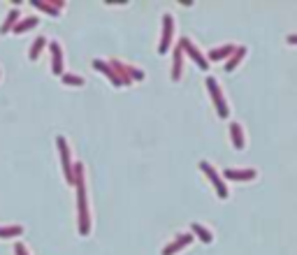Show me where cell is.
Instances as JSON below:
<instances>
[{"instance_id": "obj_5", "label": "cell", "mask_w": 297, "mask_h": 255, "mask_svg": "<svg viewBox=\"0 0 297 255\" xmlns=\"http://www.w3.org/2000/svg\"><path fill=\"white\" fill-rule=\"evenodd\" d=\"M179 49H181L183 53H186V56H188V58L191 60H195V65H198L200 70H209V63H207V58L205 56H202V53H200V49L195 44H193V40H188V38H181V42H179Z\"/></svg>"}, {"instance_id": "obj_19", "label": "cell", "mask_w": 297, "mask_h": 255, "mask_svg": "<svg viewBox=\"0 0 297 255\" xmlns=\"http://www.w3.org/2000/svg\"><path fill=\"white\" fill-rule=\"evenodd\" d=\"M191 230H193V234H195V237H198L200 241H205V244H212V241H213L212 232H209V230H207L205 225H200V223H193Z\"/></svg>"}, {"instance_id": "obj_3", "label": "cell", "mask_w": 297, "mask_h": 255, "mask_svg": "<svg viewBox=\"0 0 297 255\" xmlns=\"http://www.w3.org/2000/svg\"><path fill=\"white\" fill-rule=\"evenodd\" d=\"M200 172H205V176L209 181H212V186L216 188V195L221 197V200H228V188H225V183H223V179H221V174L216 172V170H213L212 165H209V163H205V160H202V163H200Z\"/></svg>"}, {"instance_id": "obj_23", "label": "cell", "mask_w": 297, "mask_h": 255, "mask_svg": "<svg viewBox=\"0 0 297 255\" xmlns=\"http://www.w3.org/2000/svg\"><path fill=\"white\" fill-rule=\"evenodd\" d=\"M14 255H28V251H26L23 244H16V246H14Z\"/></svg>"}, {"instance_id": "obj_15", "label": "cell", "mask_w": 297, "mask_h": 255, "mask_svg": "<svg viewBox=\"0 0 297 255\" xmlns=\"http://www.w3.org/2000/svg\"><path fill=\"white\" fill-rule=\"evenodd\" d=\"M172 60H174V63H172V79L179 82V79H181V72H183V51L179 46L174 49V58Z\"/></svg>"}, {"instance_id": "obj_12", "label": "cell", "mask_w": 297, "mask_h": 255, "mask_svg": "<svg viewBox=\"0 0 297 255\" xmlns=\"http://www.w3.org/2000/svg\"><path fill=\"white\" fill-rule=\"evenodd\" d=\"M93 68L98 70V72H102V75L109 79V82L114 84V86H121V82H119V77H116V72L109 65H107V60H100V58H95L93 60Z\"/></svg>"}, {"instance_id": "obj_24", "label": "cell", "mask_w": 297, "mask_h": 255, "mask_svg": "<svg viewBox=\"0 0 297 255\" xmlns=\"http://www.w3.org/2000/svg\"><path fill=\"white\" fill-rule=\"evenodd\" d=\"M288 44H297V38H295V35H288Z\"/></svg>"}, {"instance_id": "obj_14", "label": "cell", "mask_w": 297, "mask_h": 255, "mask_svg": "<svg viewBox=\"0 0 297 255\" xmlns=\"http://www.w3.org/2000/svg\"><path fill=\"white\" fill-rule=\"evenodd\" d=\"M230 137H232V146L237 151L244 149V132H242V126L239 123H230Z\"/></svg>"}, {"instance_id": "obj_18", "label": "cell", "mask_w": 297, "mask_h": 255, "mask_svg": "<svg viewBox=\"0 0 297 255\" xmlns=\"http://www.w3.org/2000/svg\"><path fill=\"white\" fill-rule=\"evenodd\" d=\"M16 21H19V9H9V14H7V19H5V23L0 26V35L12 33V28L16 26Z\"/></svg>"}, {"instance_id": "obj_8", "label": "cell", "mask_w": 297, "mask_h": 255, "mask_svg": "<svg viewBox=\"0 0 297 255\" xmlns=\"http://www.w3.org/2000/svg\"><path fill=\"white\" fill-rule=\"evenodd\" d=\"M107 65L114 70L116 77H119V82H121V86H130L132 84V79H130V65H126V63H121L119 58H112L107 60Z\"/></svg>"}, {"instance_id": "obj_22", "label": "cell", "mask_w": 297, "mask_h": 255, "mask_svg": "<svg viewBox=\"0 0 297 255\" xmlns=\"http://www.w3.org/2000/svg\"><path fill=\"white\" fill-rule=\"evenodd\" d=\"M61 82L65 84V86H84V79H82L79 75H65V72H63Z\"/></svg>"}, {"instance_id": "obj_4", "label": "cell", "mask_w": 297, "mask_h": 255, "mask_svg": "<svg viewBox=\"0 0 297 255\" xmlns=\"http://www.w3.org/2000/svg\"><path fill=\"white\" fill-rule=\"evenodd\" d=\"M56 146L61 151V165H63L65 181L72 186V183H75V179H72V153H70V146H68V142H65V137H56Z\"/></svg>"}, {"instance_id": "obj_7", "label": "cell", "mask_w": 297, "mask_h": 255, "mask_svg": "<svg viewBox=\"0 0 297 255\" xmlns=\"http://www.w3.org/2000/svg\"><path fill=\"white\" fill-rule=\"evenodd\" d=\"M191 244H193V234L181 232V234H176L172 244H168V246H165L163 251H160V255H174V253H179L181 248L191 246Z\"/></svg>"}, {"instance_id": "obj_10", "label": "cell", "mask_w": 297, "mask_h": 255, "mask_svg": "<svg viewBox=\"0 0 297 255\" xmlns=\"http://www.w3.org/2000/svg\"><path fill=\"white\" fill-rule=\"evenodd\" d=\"M33 5H35L40 12H44V14H49V16H58L65 2H63V0H58V2H53V0H33Z\"/></svg>"}, {"instance_id": "obj_11", "label": "cell", "mask_w": 297, "mask_h": 255, "mask_svg": "<svg viewBox=\"0 0 297 255\" xmlns=\"http://www.w3.org/2000/svg\"><path fill=\"white\" fill-rule=\"evenodd\" d=\"M223 176L230 181H253L258 176V172H255V170H232V167H230V170L223 172Z\"/></svg>"}, {"instance_id": "obj_17", "label": "cell", "mask_w": 297, "mask_h": 255, "mask_svg": "<svg viewBox=\"0 0 297 255\" xmlns=\"http://www.w3.org/2000/svg\"><path fill=\"white\" fill-rule=\"evenodd\" d=\"M38 23H40L38 16H26V19H21V21H16V26L12 28V33H19V35H21V33H26V30H33Z\"/></svg>"}, {"instance_id": "obj_1", "label": "cell", "mask_w": 297, "mask_h": 255, "mask_svg": "<svg viewBox=\"0 0 297 255\" xmlns=\"http://www.w3.org/2000/svg\"><path fill=\"white\" fill-rule=\"evenodd\" d=\"M72 179L77 188V209H79V234L86 237L91 234V216H88V200H86V172L84 163H75L72 165Z\"/></svg>"}, {"instance_id": "obj_13", "label": "cell", "mask_w": 297, "mask_h": 255, "mask_svg": "<svg viewBox=\"0 0 297 255\" xmlns=\"http://www.w3.org/2000/svg\"><path fill=\"white\" fill-rule=\"evenodd\" d=\"M237 46L235 44H225V46H218V49H212L209 51V60H228L232 53H235ZM207 60V63H209Z\"/></svg>"}, {"instance_id": "obj_21", "label": "cell", "mask_w": 297, "mask_h": 255, "mask_svg": "<svg viewBox=\"0 0 297 255\" xmlns=\"http://www.w3.org/2000/svg\"><path fill=\"white\" fill-rule=\"evenodd\" d=\"M21 234H23V227H21V225L0 227V237H5V239H12V237H21Z\"/></svg>"}, {"instance_id": "obj_20", "label": "cell", "mask_w": 297, "mask_h": 255, "mask_svg": "<svg viewBox=\"0 0 297 255\" xmlns=\"http://www.w3.org/2000/svg\"><path fill=\"white\" fill-rule=\"evenodd\" d=\"M46 42H49L46 38H38V40H35V42L31 44V49H28V58H31V60H38V56L42 53V49L46 46Z\"/></svg>"}, {"instance_id": "obj_6", "label": "cell", "mask_w": 297, "mask_h": 255, "mask_svg": "<svg viewBox=\"0 0 297 255\" xmlns=\"http://www.w3.org/2000/svg\"><path fill=\"white\" fill-rule=\"evenodd\" d=\"M172 35H174V19L170 14H165L163 16V35H160V44H158L160 53H168V49L172 46Z\"/></svg>"}, {"instance_id": "obj_9", "label": "cell", "mask_w": 297, "mask_h": 255, "mask_svg": "<svg viewBox=\"0 0 297 255\" xmlns=\"http://www.w3.org/2000/svg\"><path fill=\"white\" fill-rule=\"evenodd\" d=\"M46 46L51 49V72L56 77L63 75V49L58 42H46Z\"/></svg>"}, {"instance_id": "obj_2", "label": "cell", "mask_w": 297, "mask_h": 255, "mask_svg": "<svg viewBox=\"0 0 297 255\" xmlns=\"http://www.w3.org/2000/svg\"><path fill=\"white\" fill-rule=\"evenodd\" d=\"M207 88H209V93H212V102L213 107H216V114L221 116V119H228L230 116V109L228 105H225V98H223V90L221 86H218V82L213 79V77H207Z\"/></svg>"}, {"instance_id": "obj_16", "label": "cell", "mask_w": 297, "mask_h": 255, "mask_svg": "<svg viewBox=\"0 0 297 255\" xmlns=\"http://www.w3.org/2000/svg\"><path fill=\"white\" fill-rule=\"evenodd\" d=\"M244 56H246V46H237L235 53H232V56L225 60V70H228V72H232V70H235L237 65L242 63V58H244Z\"/></svg>"}]
</instances>
